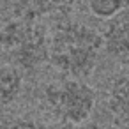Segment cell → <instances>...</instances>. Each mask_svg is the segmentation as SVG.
<instances>
[{"instance_id":"9","label":"cell","mask_w":129,"mask_h":129,"mask_svg":"<svg viewBox=\"0 0 129 129\" xmlns=\"http://www.w3.org/2000/svg\"><path fill=\"white\" fill-rule=\"evenodd\" d=\"M7 129H57V127L34 117H18L9 124Z\"/></svg>"},{"instance_id":"7","label":"cell","mask_w":129,"mask_h":129,"mask_svg":"<svg viewBox=\"0 0 129 129\" xmlns=\"http://www.w3.org/2000/svg\"><path fill=\"white\" fill-rule=\"evenodd\" d=\"M88 13L97 20H111L118 13L129 9V0H87Z\"/></svg>"},{"instance_id":"1","label":"cell","mask_w":129,"mask_h":129,"mask_svg":"<svg viewBox=\"0 0 129 129\" xmlns=\"http://www.w3.org/2000/svg\"><path fill=\"white\" fill-rule=\"evenodd\" d=\"M103 34L78 20H60L50 30V66L67 78L85 80L99 64Z\"/></svg>"},{"instance_id":"5","label":"cell","mask_w":129,"mask_h":129,"mask_svg":"<svg viewBox=\"0 0 129 129\" xmlns=\"http://www.w3.org/2000/svg\"><path fill=\"white\" fill-rule=\"evenodd\" d=\"M106 110L117 129H129V74L117 76L110 83Z\"/></svg>"},{"instance_id":"3","label":"cell","mask_w":129,"mask_h":129,"mask_svg":"<svg viewBox=\"0 0 129 129\" xmlns=\"http://www.w3.org/2000/svg\"><path fill=\"white\" fill-rule=\"evenodd\" d=\"M43 99L51 117L73 129L87 124L97 104V94L85 80L67 76L48 81L43 88Z\"/></svg>"},{"instance_id":"2","label":"cell","mask_w":129,"mask_h":129,"mask_svg":"<svg viewBox=\"0 0 129 129\" xmlns=\"http://www.w3.org/2000/svg\"><path fill=\"white\" fill-rule=\"evenodd\" d=\"M0 51L21 73H36L50 60V32L37 20L6 18L0 23Z\"/></svg>"},{"instance_id":"4","label":"cell","mask_w":129,"mask_h":129,"mask_svg":"<svg viewBox=\"0 0 129 129\" xmlns=\"http://www.w3.org/2000/svg\"><path fill=\"white\" fill-rule=\"evenodd\" d=\"M103 34L104 53L122 67H129V9L106 21Z\"/></svg>"},{"instance_id":"8","label":"cell","mask_w":129,"mask_h":129,"mask_svg":"<svg viewBox=\"0 0 129 129\" xmlns=\"http://www.w3.org/2000/svg\"><path fill=\"white\" fill-rule=\"evenodd\" d=\"M76 0H28L30 14L34 20H39L43 16H51L57 13H64L73 7Z\"/></svg>"},{"instance_id":"10","label":"cell","mask_w":129,"mask_h":129,"mask_svg":"<svg viewBox=\"0 0 129 129\" xmlns=\"http://www.w3.org/2000/svg\"><path fill=\"white\" fill-rule=\"evenodd\" d=\"M74 129H110V127H106V125H103V124H97V122H87V124H83V125H78V127H74Z\"/></svg>"},{"instance_id":"6","label":"cell","mask_w":129,"mask_h":129,"mask_svg":"<svg viewBox=\"0 0 129 129\" xmlns=\"http://www.w3.org/2000/svg\"><path fill=\"white\" fill-rule=\"evenodd\" d=\"M23 92V73L13 64H0V110L14 104Z\"/></svg>"}]
</instances>
